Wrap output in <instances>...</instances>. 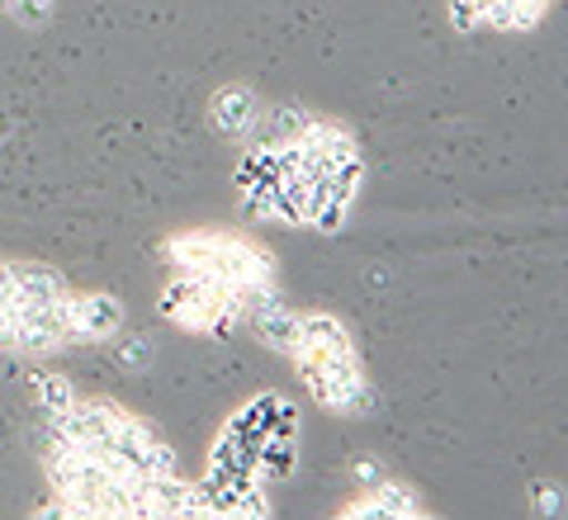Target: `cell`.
<instances>
[{
	"mask_svg": "<svg viewBox=\"0 0 568 520\" xmlns=\"http://www.w3.org/2000/svg\"><path fill=\"white\" fill-rule=\"evenodd\" d=\"M304 123H308L304 110H271V114L261 110L256 133H261V142H294L298 133H304Z\"/></svg>",
	"mask_w": 568,
	"mask_h": 520,
	"instance_id": "obj_11",
	"label": "cell"
},
{
	"mask_svg": "<svg viewBox=\"0 0 568 520\" xmlns=\"http://www.w3.org/2000/svg\"><path fill=\"white\" fill-rule=\"evenodd\" d=\"M294 355H308V360H361L351 332L327 313H298V350Z\"/></svg>",
	"mask_w": 568,
	"mask_h": 520,
	"instance_id": "obj_5",
	"label": "cell"
},
{
	"mask_svg": "<svg viewBox=\"0 0 568 520\" xmlns=\"http://www.w3.org/2000/svg\"><path fill=\"white\" fill-rule=\"evenodd\" d=\"M33 388H39V407L48 417H62V411L77 402V388L67 379H58V374H33Z\"/></svg>",
	"mask_w": 568,
	"mask_h": 520,
	"instance_id": "obj_12",
	"label": "cell"
},
{
	"mask_svg": "<svg viewBox=\"0 0 568 520\" xmlns=\"http://www.w3.org/2000/svg\"><path fill=\"white\" fill-rule=\"evenodd\" d=\"M450 24H455V33H474L478 24H484L478 0H450Z\"/></svg>",
	"mask_w": 568,
	"mask_h": 520,
	"instance_id": "obj_13",
	"label": "cell"
},
{
	"mask_svg": "<svg viewBox=\"0 0 568 520\" xmlns=\"http://www.w3.org/2000/svg\"><path fill=\"white\" fill-rule=\"evenodd\" d=\"M10 271H14V303H58V298H67L71 289H67V279L58 275V271H48V265H14L10 261Z\"/></svg>",
	"mask_w": 568,
	"mask_h": 520,
	"instance_id": "obj_9",
	"label": "cell"
},
{
	"mask_svg": "<svg viewBox=\"0 0 568 520\" xmlns=\"http://www.w3.org/2000/svg\"><path fill=\"white\" fill-rule=\"evenodd\" d=\"M10 308H14V303H10ZM10 308H0V332H6V322H10Z\"/></svg>",
	"mask_w": 568,
	"mask_h": 520,
	"instance_id": "obj_18",
	"label": "cell"
},
{
	"mask_svg": "<svg viewBox=\"0 0 568 520\" xmlns=\"http://www.w3.org/2000/svg\"><path fill=\"white\" fill-rule=\"evenodd\" d=\"M14 303V271H10V261H0V308H10Z\"/></svg>",
	"mask_w": 568,
	"mask_h": 520,
	"instance_id": "obj_15",
	"label": "cell"
},
{
	"mask_svg": "<svg viewBox=\"0 0 568 520\" xmlns=\"http://www.w3.org/2000/svg\"><path fill=\"white\" fill-rule=\"evenodd\" d=\"M246 317H252V327H256V336L265 340V346H275V350H284V355L298 350V313H290L280 298L261 303V308H252Z\"/></svg>",
	"mask_w": 568,
	"mask_h": 520,
	"instance_id": "obj_8",
	"label": "cell"
},
{
	"mask_svg": "<svg viewBox=\"0 0 568 520\" xmlns=\"http://www.w3.org/2000/svg\"><path fill=\"white\" fill-rule=\"evenodd\" d=\"M148 360H152V340H129L123 346V365L129 369H148Z\"/></svg>",
	"mask_w": 568,
	"mask_h": 520,
	"instance_id": "obj_14",
	"label": "cell"
},
{
	"mask_svg": "<svg viewBox=\"0 0 568 520\" xmlns=\"http://www.w3.org/2000/svg\"><path fill=\"white\" fill-rule=\"evenodd\" d=\"M294 459H298V440H284V436H265L261 450H256V478L271 488V482H284L294 473Z\"/></svg>",
	"mask_w": 568,
	"mask_h": 520,
	"instance_id": "obj_10",
	"label": "cell"
},
{
	"mask_svg": "<svg viewBox=\"0 0 568 520\" xmlns=\"http://www.w3.org/2000/svg\"><path fill=\"white\" fill-rule=\"evenodd\" d=\"M342 516H365V520H413L422 516L417 507V492L413 488H398V482H375V492L361 497V501H351V507Z\"/></svg>",
	"mask_w": 568,
	"mask_h": 520,
	"instance_id": "obj_6",
	"label": "cell"
},
{
	"mask_svg": "<svg viewBox=\"0 0 568 520\" xmlns=\"http://www.w3.org/2000/svg\"><path fill=\"white\" fill-rule=\"evenodd\" d=\"M294 369L327 411H342V417L369 411V384L361 360H308V355H294Z\"/></svg>",
	"mask_w": 568,
	"mask_h": 520,
	"instance_id": "obj_3",
	"label": "cell"
},
{
	"mask_svg": "<svg viewBox=\"0 0 568 520\" xmlns=\"http://www.w3.org/2000/svg\"><path fill=\"white\" fill-rule=\"evenodd\" d=\"M536 501H540V507H536V511H545V516H559V511H564V507H559V501H564V497H559L555 488H540V492H536Z\"/></svg>",
	"mask_w": 568,
	"mask_h": 520,
	"instance_id": "obj_17",
	"label": "cell"
},
{
	"mask_svg": "<svg viewBox=\"0 0 568 520\" xmlns=\"http://www.w3.org/2000/svg\"><path fill=\"white\" fill-rule=\"evenodd\" d=\"M0 6H6V0H0Z\"/></svg>",
	"mask_w": 568,
	"mask_h": 520,
	"instance_id": "obj_19",
	"label": "cell"
},
{
	"mask_svg": "<svg viewBox=\"0 0 568 520\" xmlns=\"http://www.w3.org/2000/svg\"><path fill=\"white\" fill-rule=\"evenodd\" d=\"M256 119H261V100L246 91V85H227L213 100V123L227 133V137H246L256 133Z\"/></svg>",
	"mask_w": 568,
	"mask_h": 520,
	"instance_id": "obj_7",
	"label": "cell"
},
{
	"mask_svg": "<svg viewBox=\"0 0 568 520\" xmlns=\"http://www.w3.org/2000/svg\"><path fill=\"white\" fill-rule=\"evenodd\" d=\"M123 327V303L110 294H71L67 298V332L71 340H110Z\"/></svg>",
	"mask_w": 568,
	"mask_h": 520,
	"instance_id": "obj_4",
	"label": "cell"
},
{
	"mask_svg": "<svg viewBox=\"0 0 568 520\" xmlns=\"http://www.w3.org/2000/svg\"><path fill=\"white\" fill-rule=\"evenodd\" d=\"M355 478L369 482V488H375V482H384V473H379V463H375V459H355Z\"/></svg>",
	"mask_w": 568,
	"mask_h": 520,
	"instance_id": "obj_16",
	"label": "cell"
},
{
	"mask_svg": "<svg viewBox=\"0 0 568 520\" xmlns=\"http://www.w3.org/2000/svg\"><path fill=\"white\" fill-rule=\"evenodd\" d=\"M162 317H171L185 332H227V327H237L242 303L223 284L181 271V279H171L162 289Z\"/></svg>",
	"mask_w": 568,
	"mask_h": 520,
	"instance_id": "obj_2",
	"label": "cell"
},
{
	"mask_svg": "<svg viewBox=\"0 0 568 520\" xmlns=\"http://www.w3.org/2000/svg\"><path fill=\"white\" fill-rule=\"evenodd\" d=\"M166 256L175 271L204 275L223 289H233L242 303V317L261 308V303L280 298L275 284V256L261 251L256 242L237 237V232H181V237L166 242Z\"/></svg>",
	"mask_w": 568,
	"mask_h": 520,
	"instance_id": "obj_1",
	"label": "cell"
}]
</instances>
